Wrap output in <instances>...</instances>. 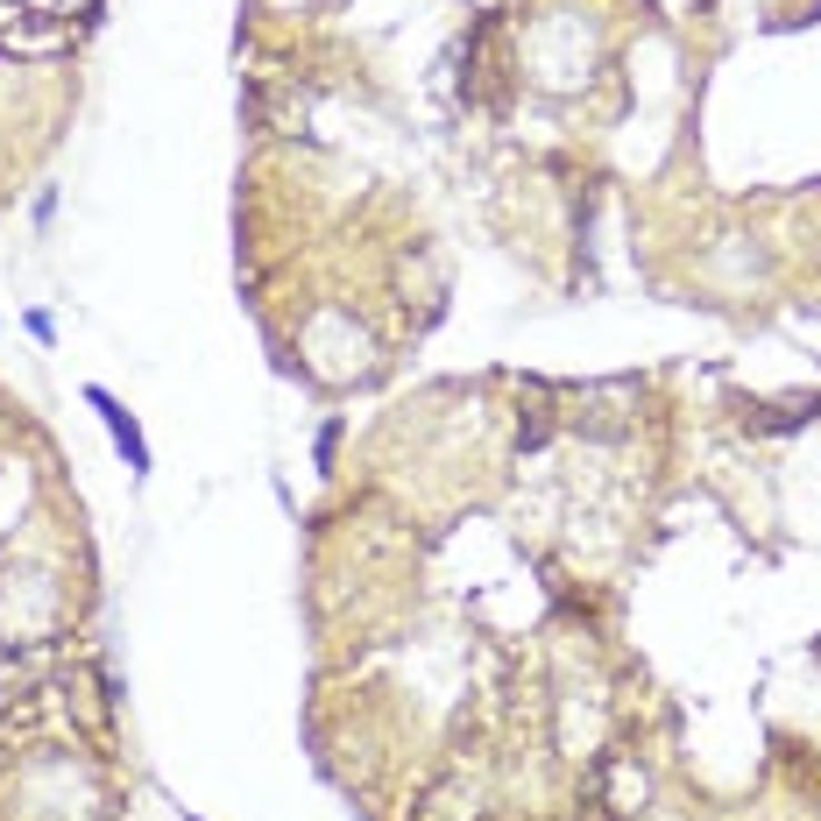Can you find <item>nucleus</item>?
<instances>
[{"instance_id": "nucleus-1", "label": "nucleus", "mask_w": 821, "mask_h": 821, "mask_svg": "<svg viewBox=\"0 0 821 821\" xmlns=\"http://www.w3.org/2000/svg\"><path fill=\"white\" fill-rule=\"evenodd\" d=\"M86 404H92V411H100V418H107V432H113V447H121V453H128V468H136V474H149V439H142V425H136V418H128V411H121V397H113V390H100V383H92V390H86Z\"/></svg>"}]
</instances>
